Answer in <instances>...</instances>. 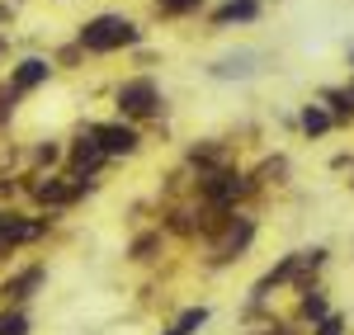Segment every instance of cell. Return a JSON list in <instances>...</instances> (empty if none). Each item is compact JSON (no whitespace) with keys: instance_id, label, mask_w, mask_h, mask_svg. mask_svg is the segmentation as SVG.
Here are the masks:
<instances>
[{"instance_id":"cell-1","label":"cell","mask_w":354,"mask_h":335,"mask_svg":"<svg viewBox=\"0 0 354 335\" xmlns=\"http://www.w3.org/2000/svg\"><path fill=\"white\" fill-rule=\"evenodd\" d=\"M123 43H137V28L118 15H100L81 28V48H90V52H109V48H123Z\"/></svg>"},{"instance_id":"cell-2","label":"cell","mask_w":354,"mask_h":335,"mask_svg":"<svg viewBox=\"0 0 354 335\" xmlns=\"http://www.w3.org/2000/svg\"><path fill=\"white\" fill-rule=\"evenodd\" d=\"M118 109L133 113V118L156 113V85H151V81H128L123 90H118Z\"/></svg>"},{"instance_id":"cell-3","label":"cell","mask_w":354,"mask_h":335,"mask_svg":"<svg viewBox=\"0 0 354 335\" xmlns=\"http://www.w3.org/2000/svg\"><path fill=\"white\" fill-rule=\"evenodd\" d=\"M90 137L100 142V151L104 156H128V151H137V133L133 128H118V123H100V128H90Z\"/></svg>"},{"instance_id":"cell-4","label":"cell","mask_w":354,"mask_h":335,"mask_svg":"<svg viewBox=\"0 0 354 335\" xmlns=\"http://www.w3.org/2000/svg\"><path fill=\"white\" fill-rule=\"evenodd\" d=\"M203 194L213 198V203H232V198L245 194V180L232 175V170H222V175H208V180H203Z\"/></svg>"},{"instance_id":"cell-5","label":"cell","mask_w":354,"mask_h":335,"mask_svg":"<svg viewBox=\"0 0 354 335\" xmlns=\"http://www.w3.org/2000/svg\"><path fill=\"white\" fill-rule=\"evenodd\" d=\"M33 236H38L33 222L15 218V213H0V251H10V246H19V241H33Z\"/></svg>"},{"instance_id":"cell-6","label":"cell","mask_w":354,"mask_h":335,"mask_svg":"<svg viewBox=\"0 0 354 335\" xmlns=\"http://www.w3.org/2000/svg\"><path fill=\"white\" fill-rule=\"evenodd\" d=\"M100 161H104V151H100V142H95V137H81L76 146H71V166H76V175L100 170Z\"/></svg>"},{"instance_id":"cell-7","label":"cell","mask_w":354,"mask_h":335,"mask_svg":"<svg viewBox=\"0 0 354 335\" xmlns=\"http://www.w3.org/2000/svg\"><path fill=\"white\" fill-rule=\"evenodd\" d=\"M38 81H48V61H38V57H28V61H19V71H15V95H24V90H33Z\"/></svg>"},{"instance_id":"cell-8","label":"cell","mask_w":354,"mask_h":335,"mask_svg":"<svg viewBox=\"0 0 354 335\" xmlns=\"http://www.w3.org/2000/svg\"><path fill=\"white\" fill-rule=\"evenodd\" d=\"M260 15V0H227L218 15H213V24H232V19H255Z\"/></svg>"},{"instance_id":"cell-9","label":"cell","mask_w":354,"mask_h":335,"mask_svg":"<svg viewBox=\"0 0 354 335\" xmlns=\"http://www.w3.org/2000/svg\"><path fill=\"white\" fill-rule=\"evenodd\" d=\"M76 194H81V184H62V180H48V184H38V198H43V203H71Z\"/></svg>"},{"instance_id":"cell-10","label":"cell","mask_w":354,"mask_h":335,"mask_svg":"<svg viewBox=\"0 0 354 335\" xmlns=\"http://www.w3.org/2000/svg\"><path fill=\"white\" fill-rule=\"evenodd\" d=\"M250 241V222H236L232 231H227V241H222V251H218V260H227V255H236Z\"/></svg>"},{"instance_id":"cell-11","label":"cell","mask_w":354,"mask_h":335,"mask_svg":"<svg viewBox=\"0 0 354 335\" xmlns=\"http://www.w3.org/2000/svg\"><path fill=\"white\" fill-rule=\"evenodd\" d=\"M203 321H208V312H203V307H189V312H185V316H180V321H175V326H170L165 335H194L198 326H203Z\"/></svg>"},{"instance_id":"cell-12","label":"cell","mask_w":354,"mask_h":335,"mask_svg":"<svg viewBox=\"0 0 354 335\" xmlns=\"http://www.w3.org/2000/svg\"><path fill=\"white\" fill-rule=\"evenodd\" d=\"M38 279H43V269H24L19 279H10V283H5V298H28V288H33Z\"/></svg>"},{"instance_id":"cell-13","label":"cell","mask_w":354,"mask_h":335,"mask_svg":"<svg viewBox=\"0 0 354 335\" xmlns=\"http://www.w3.org/2000/svg\"><path fill=\"white\" fill-rule=\"evenodd\" d=\"M302 128H307L312 137H317V133H326V128H330V113H322V109H307V113H302Z\"/></svg>"},{"instance_id":"cell-14","label":"cell","mask_w":354,"mask_h":335,"mask_svg":"<svg viewBox=\"0 0 354 335\" xmlns=\"http://www.w3.org/2000/svg\"><path fill=\"white\" fill-rule=\"evenodd\" d=\"M24 331H28L24 312H5V316H0V335H24Z\"/></svg>"},{"instance_id":"cell-15","label":"cell","mask_w":354,"mask_h":335,"mask_svg":"<svg viewBox=\"0 0 354 335\" xmlns=\"http://www.w3.org/2000/svg\"><path fill=\"white\" fill-rule=\"evenodd\" d=\"M326 99H330V104H335V113H340V118H345V113H354V99H350V95H345V90H330Z\"/></svg>"},{"instance_id":"cell-16","label":"cell","mask_w":354,"mask_h":335,"mask_svg":"<svg viewBox=\"0 0 354 335\" xmlns=\"http://www.w3.org/2000/svg\"><path fill=\"white\" fill-rule=\"evenodd\" d=\"M302 312H307V316H326V303H322V293H307Z\"/></svg>"},{"instance_id":"cell-17","label":"cell","mask_w":354,"mask_h":335,"mask_svg":"<svg viewBox=\"0 0 354 335\" xmlns=\"http://www.w3.org/2000/svg\"><path fill=\"white\" fill-rule=\"evenodd\" d=\"M198 0H161V10H170V15H180V10H194Z\"/></svg>"},{"instance_id":"cell-18","label":"cell","mask_w":354,"mask_h":335,"mask_svg":"<svg viewBox=\"0 0 354 335\" xmlns=\"http://www.w3.org/2000/svg\"><path fill=\"white\" fill-rule=\"evenodd\" d=\"M317 335H340V316H326V321H322V331Z\"/></svg>"},{"instance_id":"cell-19","label":"cell","mask_w":354,"mask_h":335,"mask_svg":"<svg viewBox=\"0 0 354 335\" xmlns=\"http://www.w3.org/2000/svg\"><path fill=\"white\" fill-rule=\"evenodd\" d=\"M5 15H10V10H5V5H0V19H5Z\"/></svg>"},{"instance_id":"cell-20","label":"cell","mask_w":354,"mask_h":335,"mask_svg":"<svg viewBox=\"0 0 354 335\" xmlns=\"http://www.w3.org/2000/svg\"><path fill=\"white\" fill-rule=\"evenodd\" d=\"M350 99H354V90H350Z\"/></svg>"}]
</instances>
